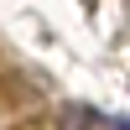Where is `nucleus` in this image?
<instances>
[{
  "instance_id": "f257e3e1",
  "label": "nucleus",
  "mask_w": 130,
  "mask_h": 130,
  "mask_svg": "<svg viewBox=\"0 0 130 130\" xmlns=\"http://www.w3.org/2000/svg\"><path fill=\"white\" fill-rule=\"evenodd\" d=\"M109 130H130V115H115V120H109Z\"/></svg>"
}]
</instances>
